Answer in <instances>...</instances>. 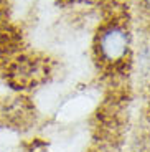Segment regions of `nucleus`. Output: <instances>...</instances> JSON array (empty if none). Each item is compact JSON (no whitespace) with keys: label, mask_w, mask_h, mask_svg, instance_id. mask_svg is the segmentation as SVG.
Listing matches in <instances>:
<instances>
[{"label":"nucleus","mask_w":150,"mask_h":152,"mask_svg":"<svg viewBox=\"0 0 150 152\" xmlns=\"http://www.w3.org/2000/svg\"><path fill=\"white\" fill-rule=\"evenodd\" d=\"M96 58L104 66H117L130 51V33L129 28L119 20L106 23L99 28L94 42Z\"/></svg>","instance_id":"obj_1"},{"label":"nucleus","mask_w":150,"mask_h":152,"mask_svg":"<svg viewBox=\"0 0 150 152\" xmlns=\"http://www.w3.org/2000/svg\"><path fill=\"white\" fill-rule=\"evenodd\" d=\"M139 5H140L142 13L149 18V22H150V0H139Z\"/></svg>","instance_id":"obj_2"}]
</instances>
